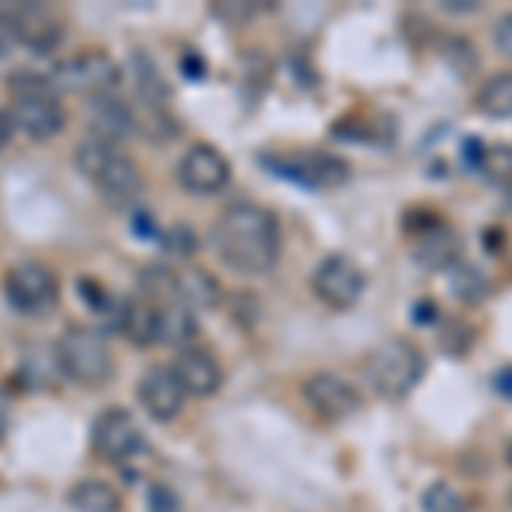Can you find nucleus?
Instances as JSON below:
<instances>
[{
  "mask_svg": "<svg viewBox=\"0 0 512 512\" xmlns=\"http://www.w3.org/2000/svg\"><path fill=\"white\" fill-rule=\"evenodd\" d=\"M212 246H216L219 260L236 274H267L280 260L277 216L256 202L226 205L212 226Z\"/></svg>",
  "mask_w": 512,
  "mask_h": 512,
  "instance_id": "1",
  "label": "nucleus"
},
{
  "mask_svg": "<svg viewBox=\"0 0 512 512\" xmlns=\"http://www.w3.org/2000/svg\"><path fill=\"white\" fill-rule=\"evenodd\" d=\"M76 168L113 209H130L144 195V175H140V168L120 147L103 144V140L93 137L82 140L76 147Z\"/></svg>",
  "mask_w": 512,
  "mask_h": 512,
  "instance_id": "2",
  "label": "nucleus"
},
{
  "mask_svg": "<svg viewBox=\"0 0 512 512\" xmlns=\"http://www.w3.org/2000/svg\"><path fill=\"white\" fill-rule=\"evenodd\" d=\"M366 383L383 400H403L420 386L427 373V359L410 338H386L366 355Z\"/></svg>",
  "mask_w": 512,
  "mask_h": 512,
  "instance_id": "3",
  "label": "nucleus"
},
{
  "mask_svg": "<svg viewBox=\"0 0 512 512\" xmlns=\"http://www.w3.org/2000/svg\"><path fill=\"white\" fill-rule=\"evenodd\" d=\"M11 120L24 137L31 140H52L65 127V106L48 76L21 72L11 79Z\"/></svg>",
  "mask_w": 512,
  "mask_h": 512,
  "instance_id": "4",
  "label": "nucleus"
},
{
  "mask_svg": "<svg viewBox=\"0 0 512 512\" xmlns=\"http://www.w3.org/2000/svg\"><path fill=\"white\" fill-rule=\"evenodd\" d=\"M55 366L79 386H103L113 376V352L93 328L69 325L55 342Z\"/></svg>",
  "mask_w": 512,
  "mask_h": 512,
  "instance_id": "5",
  "label": "nucleus"
},
{
  "mask_svg": "<svg viewBox=\"0 0 512 512\" xmlns=\"http://www.w3.org/2000/svg\"><path fill=\"white\" fill-rule=\"evenodd\" d=\"M48 82L55 86V93H82L89 99L117 93L120 86V69L110 55L103 52H82L76 59H65L48 72Z\"/></svg>",
  "mask_w": 512,
  "mask_h": 512,
  "instance_id": "6",
  "label": "nucleus"
},
{
  "mask_svg": "<svg viewBox=\"0 0 512 512\" xmlns=\"http://www.w3.org/2000/svg\"><path fill=\"white\" fill-rule=\"evenodd\" d=\"M4 297L21 315H45L59 301V280L52 270L38 260H21L7 267L4 274Z\"/></svg>",
  "mask_w": 512,
  "mask_h": 512,
  "instance_id": "7",
  "label": "nucleus"
},
{
  "mask_svg": "<svg viewBox=\"0 0 512 512\" xmlns=\"http://www.w3.org/2000/svg\"><path fill=\"white\" fill-rule=\"evenodd\" d=\"M311 291L321 304L335 311H349L366 291V270L345 253H328L311 274Z\"/></svg>",
  "mask_w": 512,
  "mask_h": 512,
  "instance_id": "8",
  "label": "nucleus"
},
{
  "mask_svg": "<svg viewBox=\"0 0 512 512\" xmlns=\"http://www.w3.org/2000/svg\"><path fill=\"white\" fill-rule=\"evenodd\" d=\"M93 448L99 458H106L110 465L130 468L140 454L147 451V444H144V434H140L137 420L130 417V410L110 407V410H103L93 424Z\"/></svg>",
  "mask_w": 512,
  "mask_h": 512,
  "instance_id": "9",
  "label": "nucleus"
},
{
  "mask_svg": "<svg viewBox=\"0 0 512 512\" xmlns=\"http://www.w3.org/2000/svg\"><path fill=\"white\" fill-rule=\"evenodd\" d=\"M229 178H233V168L226 154L212 144H192L178 158V181L192 195H216L229 185Z\"/></svg>",
  "mask_w": 512,
  "mask_h": 512,
  "instance_id": "10",
  "label": "nucleus"
},
{
  "mask_svg": "<svg viewBox=\"0 0 512 512\" xmlns=\"http://www.w3.org/2000/svg\"><path fill=\"white\" fill-rule=\"evenodd\" d=\"M304 403L325 420H349L362 410V393L338 373H311L301 386Z\"/></svg>",
  "mask_w": 512,
  "mask_h": 512,
  "instance_id": "11",
  "label": "nucleus"
},
{
  "mask_svg": "<svg viewBox=\"0 0 512 512\" xmlns=\"http://www.w3.org/2000/svg\"><path fill=\"white\" fill-rule=\"evenodd\" d=\"M270 171L277 175L301 181L308 188H338L349 181V164L335 154H321V151H304L294 158H267Z\"/></svg>",
  "mask_w": 512,
  "mask_h": 512,
  "instance_id": "12",
  "label": "nucleus"
},
{
  "mask_svg": "<svg viewBox=\"0 0 512 512\" xmlns=\"http://www.w3.org/2000/svg\"><path fill=\"white\" fill-rule=\"evenodd\" d=\"M137 396H140V407L147 410L154 420L161 424H171L181 410H185V386L178 383L175 369L171 366H151L137 383Z\"/></svg>",
  "mask_w": 512,
  "mask_h": 512,
  "instance_id": "13",
  "label": "nucleus"
},
{
  "mask_svg": "<svg viewBox=\"0 0 512 512\" xmlns=\"http://www.w3.org/2000/svg\"><path fill=\"white\" fill-rule=\"evenodd\" d=\"M171 369H175L178 383L185 386L188 396L209 400V396H216L222 390V366L216 362V355L198 349V345L181 349L175 355V362H171Z\"/></svg>",
  "mask_w": 512,
  "mask_h": 512,
  "instance_id": "14",
  "label": "nucleus"
},
{
  "mask_svg": "<svg viewBox=\"0 0 512 512\" xmlns=\"http://www.w3.org/2000/svg\"><path fill=\"white\" fill-rule=\"evenodd\" d=\"M89 130H93V140L120 147V140L137 130V113L117 93L96 96L89 99Z\"/></svg>",
  "mask_w": 512,
  "mask_h": 512,
  "instance_id": "15",
  "label": "nucleus"
},
{
  "mask_svg": "<svg viewBox=\"0 0 512 512\" xmlns=\"http://www.w3.org/2000/svg\"><path fill=\"white\" fill-rule=\"evenodd\" d=\"M14 21L21 31V45H28L31 52H52L65 35V24L59 18V11L48 4H21L14 7Z\"/></svg>",
  "mask_w": 512,
  "mask_h": 512,
  "instance_id": "16",
  "label": "nucleus"
},
{
  "mask_svg": "<svg viewBox=\"0 0 512 512\" xmlns=\"http://www.w3.org/2000/svg\"><path fill=\"white\" fill-rule=\"evenodd\" d=\"M110 328L120 332L130 345H151L158 342V308L147 304L144 297H130V301H113Z\"/></svg>",
  "mask_w": 512,
  "mask_h": 512,
  "instance_id": "17",
  "label": "nucleus"
},
{
  "mask_svg": "<svg viewBox=\"0 0 512 512\" xmlns=\"http://www.w3.org/2000/svg\"><path fill=\"white\" fill-rule=\"evenodd\" d=\"M414 260L424 270H451L461 263V239L451 226L431 222L424 233L414 239Z\"/></svg>",
  "mask_w": 512,
  "mask_h": 512,
  "instance_id": "18",
  "label": "nucleus"
},
{
  "mask_svg": "<svg viewBox=\"0 0 512 512\" xmlns=\"http://www.w3.org/2000/svg\"><path fill=\"white\" fill-rule=\"evenodd\" d=\"M198 335V321H195V311L181 301H171V304H161L158 308V342L164 345H175V349H188Z\"/></svg>",
  "mask_w": 512,
  "mask_h": 512,
  "instance_id": "19",
  "label": "nucleus"
},
{
  "mask_svg": "<svg viewBox=\"0 0 512 512\" xmlns=\"http://www.w3.org/2000/svg\"><path fill=\"white\" fill-rule=\"evenodd\" d=\"M69 506L76 512H120L123 499L103 478H82L76 489L69 492Z\"/></svg>",
  "mask_w": 512,
  "mask_h": 512,
  "instance_id": "20",
  "label": "nucleus"
},
{
  "mask_svg": "<svg viewBox=\"0 0 512 512\" xmlns=\"http://www.w3.org/2000/svg\"><path fill=\"white\" fill-rule=\"evenodd\" d=\"M178 301L188 304V308H219L222 287L209 270L192 267L185 274H178Z\"/></svg>",
  "mask_w": 512,
  "mask_h": 512,
  "instance_id": "21",
  "label": "nucleus"
},
{
  "mask_svg": "<svg viewBox=\"0 0 512 512\" xmlns=\"http://www.w3.org/2000/svg\"><path fill=\"white\" fill-rule=\"evenodd\" d=\"M478 110L492 120L512 117V72H495L485 79V86L478 89Z\"/></svg>",
  "mask_w": 512,
  "mask_h": 512,
  "instance_id": "22",
  "label": "nucleus"
},
{
  "mask_svg": "<svg viewBox=\"0 0 512 512\" xmlns=\"http://www.w3.org/2000/svg\"><path fill=\"white\" fill-rule=\"evenodd\" d=\"M137 287H140V297H144L147 304H154V308L178 301V274H171L168 267H158V263L140 270Z\"/></svg>",
  "mask_w": 512,
  "mask_h": 512,
  "instance_id": "23",
  "label": "nucleus"
},
{
  "mask_svg": "<svg viewBox=\"0 0 512 512\" xmlns=\"http://www.w3.org/2000/svg\"><path fill=\"white\" fill-rule=\"evenodd\" d=\"M478 171H482L492 185L509 188L512 185V147H506V144L485 147L482 158H478Z\"/></svg>",
  "mask_w": 512,
  "mask_h": 512,
  "instance_id": "24",
  "label": "nucleus"
},
{
  "mask_svg": "<svg viewBox=\"0 0 512 512\" xmlns=\"http://www.w3.org/2000/svg\"><path fill=\"white\" fill-rule=\"evenodd\" d=\"M448 287L454 297H461V301L475 304L482 301L485 291H489V284H485V277L478 274L472 263H458V267H451V277H448Z\"/></svg>",
  "mask_w": 512,
  "mask_h": 512,
  "instance_id": "25",
  "label": "nucleus"
},
{
  "mask_svg": "<svg viewBox=\"0 0 512 512\" xmlns=\"http://www.w3.org/2000/svg\"><path fill=\"white\" fill-rule=\"evenodd\" d=\"M420 509L424 512H468V502L451 482H434V485H427L424 495H420Z\"/></svg>",
  "mask_w": 512,
  "mask_h": 512,
  "instance_id": "26",
  "label": "nucleus"
},
{
  "mask_svg": "<svg viewBox=\"0 0 512 512\" xmlns=\"http://www.w3.org/2000/svg\"><path fill=\"white\" fill-rule=\"evenodd\" d=\"M195 233L188 226H171L161 233V250L171 256V260H188L195 256Z\"/></svg>",
  "mask_w": 512,
  "mask_h": 512,
  "instance_id": "27",
  "label": "nucleus"
},
{
  "mask_svg": "<svg viewBox=\"0 0 512 512\" xmlns=\"http://www.w3.org/2000/svg\"><path fill=\"white\" fill-rule=\"evenodd\" d=\"M18 45H21V31L18 21H14V11H0V59L11 55Z\"/></svg>",
  "mask_w": 512,
  "mask_h": 512,
  "instance_id": "28",
  "label": "nucleus"
},
{
  "mask_svg": "<svg viewBox=\"0 0 512 512\" xmlns=\"http://www.w3.org/2000/svg\"><path fill=\"white\" fill-rule=\"evenodd\" d=\"M472 342H475V332L468 325H451V332L441 335V345L454 355H465L468 349H472Z\"/></svg>",
  "mask_w": 512,
  "mask_h": 512,
  "instance_id": "29",
  "label": "nucleus"
},
{
  "mask_svg": "<svg viewBox=\"0 0 512 512\" xmlns=\"http://www.w3.org/2000/svg\"><path fill=\"white\" fill-rule=\"evenodd\" d=\"M147 509L151 512H181V502L168 485H154L151 495H147Z\"/></svg>",
  "mask_w": 512,
  "mask_h": 512,
  "instance_id": "30",
  "label": "nucleus"
},
{
  "mask_svg": "<svg viewBox=\"0 0 512 512\" xmlns=\"http://www.w3.org/2000/svg\"><path fill=\"white\" fill-rule=\"evenodd\" d=\"M492 41H495V48H499V55H506V59H512V11H509V14H502V18L495 21Z\"/></svg>",
  "mask_w": 512,
  "mask_h": 512,
  "instance_id": "31",
  "label": "nucleus"
},
{
  "mask_svg": "<svg viewBox=\"0 0 512 512\" xmlns=\"http://www.w3.org/2000/svg\"><path fill=\"white\" fill-rule=\"evenodd\" d=\"M441 11L444 14H475L478 0H441Z\"/></svg>",
  "mask_w": 512,
  "mask_h": 512,
  "instance_id": "32",
  "label": "nucleus"
},
{
  "mask_svg": "<svg viewBox=\"0 0 512 512\" xmlns=\"http://www.w3.org/2000/svg\"><path fill=\"white\" fill-rule=\"evenodd\" d=\"M134 229L140 236H147V239H161V229L151 226V216H144V212H137V216H134Z\"/></svg>",
  "mask_w": 512,
  "mask_h": 512,
  "instance_id": "33",
  "label": "nucleus"
},
{
  "mask_svg": "<svg viewBox=\"0 0 512 512\" xmlns=\"http://www.w3.org/2000/svg\"><path fill=\"white\" fill-rule=\"evenodd\" d=\"M492 386H495V393H499V396H512V366L499 369L495 379H492Z\"/></svg>",
  "mask_w": 512,
  "mask_h": 512,
  "instance_id": "34",
  "label": "nucleus"
},
{
  "mask_svg": "<svg viewBox=\"0 0 512 512\" xmlns=\"http://www.w3.org/2000/svg\"><path fill=\"white\" fill-rule=\"evenodd\" d=\"M181 72H185V76H192V79H198L205 72V65H202V59H198L195 52H188V55H181Z\"/></svg>",
  "mask_w": 512,
  "mask_h": 512,
  "instance_id": "35",
  "label": "nucleus"
},
{
  "mask_svg": "<svg viewBox=\"0 0 512 512\" xmlns=\"http://www.w3.org/2000/svg\"><path fill=\"white\" fill-rule=\"evenodd\" d=\"M14 120H11V113L7 110H0V151H4L7 144H11V137H14Z\"/></svg>",
  "mask_w": 512,
  "mask_h": 512,
  "instance_id": "36",
  "label": "nucleus"
},
{
  "mask_svg": "<svg viewBox=\"0 0 512 512\" xmlns=\"http://www.w3.org/2000/svg\"><path fill=\"white\" fill-rule=\"evenodd\" d=\"M434 318H437L434 301H420V308H417V321H434Z\"/></svg>",
  "mask_w": 512,
  "mask_h": 512,
  "instance_id": "37",
  "label": "nucleus"
},
{
  "mask_svg": "<svg viewBox=\"0 0 512 512\" xmlns=\"http://www.w3.org/2000/svg\"><path fill=\"white\" fill-rule=\"evenodd\" d=\"M506 461H509V468H512V441L506 444Z\"/></svg>",
  "mask_w": 512,
  "mask_h": 512,
  "instance_id": "38",
  "label": "nucleus"
},
{
  "mask_svg": "<svg viewBox=\"0 0 512 512\" xmlns=\"http://www.w3.org/2000/svg\"><path fill=\"white\" fill-rule=\"evenodd\" d=\"M506 202H509V209H512V185L506 188Z\"/></svg>",
  "mask_w": 512,
  "mask_h": 512,
  "instance_id": "39",
  "label": "nucleus"
},
{
  "mask_svg": "<svg viewBox=\"0 0 512 512\" xmlns=\"http://www.w3.org/2000/svg\"><path fill=\"white\" fill-rule=\"evenodd\" d=\"M509 506H512V489H509Z\"/></svg>",
  "mask_w": 512,
  "mask_h": 512,
  "instance_id": "40",
  "label": "nucleus"
}]
</instances>
